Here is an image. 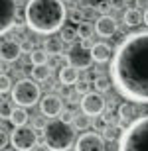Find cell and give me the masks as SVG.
<instances>
[{"mask_svg":"<svg viewBox=\"0 0 148 151\" xmlns=\"http://www.w3.org/2000/svg\"><path fill=\"white\" fill-rule=\"evenodd\" d=\"M113 86L122 98L148 104V32L128 34L111 61Z\"/></svg>","mask_w":148,"mask_h":151,"instance_id":"6da1fadb","label":"cell"},{"mask_svg":"<svg viewBox=\"0 0 148 151\" xmlns=\"http://www.w3.org/2000/svg\"><path fill=\"white\" fill-rule=\"evenodd\" d=\"M24 16L32 32L51 35L65 26L67 10L63 0H28Z\"/></svg>","mask_w":148,"mask_h":151,"instance_id":"7a4b0ae2","label":"cell"},{"mask_svg":"<svg viewBox=\"0 0 148 151\" xmlns=\"http://www.w3.org/2000/svg\"><path fill=\"white\" fill-rule=\"evenodd\" d=\"M75 128L65 120H50L44 126V143L51 151H69L75 145Z\"/></svg>","mask_w":148,"mask_h":151,"instance_id":"3957f363","label":"cell"},{"mask_svg":"<svg viewBox=\"0 0 148 151\" xmlns=\"http://www.w3.org/2000/svg\"><path fill=\"white\" fill-rule=\"evenodd\" d=\"M117 151H148V114L134 118L122 129Z\"/></svg>","mask_w":148,"mask_h":151,"instance_id":"277c9868","label":"cell"},{"mask_svg":"<svg viewBox=\"0 0 148 151\" xmlns=\"http://www.w3.org/2000/svg\"><path fill=\"white\" fill-rule=\"evenodd\" d=\"M42 100V90H40V84H36L34 78H22L14 84L12 88V102L16 106H34Z\"/></svg>","mask_w":148,"mask_h":151,"instance_id":"5b68a950","label":"cell"},{"mask_svg":"<svg viewBox=\"0 0 148 151\" xmlns=\"http://www.w3.org/2000/svg\"><path fill=\"white\" fill-rule=\"evenodd\" d=\"M38 143V135L30 126H18L10 132V145L16 151H32Z\"/></svg>","mask_w":148,"mask_h":151,"instance_id":"8992f818","label":"cell"},{"mask_svg":"<svg viewBox=\"0 0 148 151\" xmlns=\"http://www.w3.org/2000/svg\"><path fill=\"white\" fill-rule=\"evenodd\" d=\"M18 22V0H0V32L8 34Z\"/></svg>","mask_w":148,"mask_h":151,"instance_id":"52a82bcc","label":"cell"},{"mask_svg":"<svg viewBox=\"0 0 148 151\" xmlns=\"http://www.w3.org/2000/svg\"><path fill=\"white\" fill-rule=\"evenodd\" d=\"M75 151H107L105 137L97 132H85L75 141Z\"/></svg>","mask_w":148,"mask_h":151,"instance_id":"ba28073f","label":"cell"},{"mask_svg":"<svg viewBox=\"0 0 148 151\" xmlns=\"http://www.w3.org/2000/svg\"><path fill=\"white\" fill-rule=\"evenodd\" d=\"M107 110V102L103 92H89L83 96L81 100V112H85L87 116H101Z\"/></svg>","mask_w":148,"mask_h":151,"instance_id":"9c48e42d","label":"cell"},{"mask_svg":"<svg viewBox=\"0 0 148 151\" xmlns=\"http://www.w3.org/2000/svg\"><path fill=\"white\" fill-rule=\"evenodd\" d=\"M69 63L77 69H89L95 63L93 59V53H91V47H87L85 43H79V45H73L71 51H69Z\"/></svg>","mask_w":148,"mask_h":151,"instance_id":"30bf717a","label":"cell"},{"mask_svg":"<svg viewBox=\"0 0 148 151\" xmlns=\"http://www.w3.org/2000/svg\"><path fill=\"white\" fill-rule=\"evenodd\" d=\"M40 110L44 116L53 120V118L63 114V100L57 94H46V96H42V100H40Z\"/></svg>","mask_w":148,"mask_h":151,"instance_id":"8fae6325","label":"cell"},{"mask_svg":"<svg viewBox=\"0 0 148 151\" xmlns=\"http://www.w3.org/2000/svg\"><path fill=\"white\" fill-rule=\"evenodd\" d=\"M95 34L101 35V37H113L117 34V20L111 14L99 16L97 22H95Z\"/></svg>","mask_w":148,"mask_h":151,"instance_id":"7c38bea8","label":"cell"},{"mask_svg":"<svg viewBox=\"0 0 148 151\" xmlns=\"http://www.w3.org/2000/svg\"><path fill=\"white\" fill-rule=\"evenodd\" d=\"M22 43H18L14 39H4L2 41V49H0V55H2V61L4 63H14L20 59L22 55Z\"/></svg>","mask_w":148,"mask_h":151,"instance_id":"4fadbf2b","label":"cell"},{"mask_svg":"<svg viewBox=\"0 0 148 151\" xmlns=\"http://www.w3.org/2000/svg\"><path fill=\"white\" fill-rule=\"evenodd\" d=\"M91 53H93V59H95L97 63H107L109 59L114 55V53H113V47H111L109 43H103V41L91 45Z\"/></svg>","mask_w":148,"mask_h":151,"instance_id":"5bb4252c","label":"cell"},{"mask_svg":"<svg viewBox=\"0 0 148 151\" xmlns=\"http://www.w3.org/2000/svg\"><path fill=\"white\" fill-rule=\"evenodd\" d=\"M79 81V69L73 67V65H67V67L59 69V83L63 86H71V84H77Z\"/></svg>","mask_w":148,"mask_h":151,"instance_id":"9a60e30c","label":"cell"},{"mask_svg":"<svg viewBox=\"0 0 148 151\" xmlns=\"http://www.w3.org/2000/svg\"><path fill=\"white\" fill-rule=\"evenodd\" d=\"M122 22H125V26H128V28L140 26V24L144 22V16H142V12H140V8H126V10L122 12Z\"/></svg>","mask_w":148,"mask_h":151,"instance_id":"2e32d148","label":"cell"},{"mask_svg":"<svg viewBox=\"0 0 148 151\" xmlns=\"http://www.w3.org/2000/svg\"><path fill=\"white\" fill-rule=\"evenodd\" d=\"M134 112H136V110H134V104H132V102H125V104H120V106H119V118H120L119 126L122 129L134 120Z\"/></svg>","mask_w":148,"mask_h":151,"instance_id":"e0dca14e","label":"cell"},{"mask_svg":"<svg viewBox=\"0 0 148 151\" xmlns=\"http://www.w3.org/2000/svg\"><path fill=\"white\" fill-rule=\"evenodd\" d=\"M28 120H30V116H28V112H26V108L24 106H16L14 110H12V116H10L8 122H10L14 128H18V126H26Z\"/></svg>","mask_w":148,"mask_h":151,"instance_id":"ac0fdd59","label":"cell"},{"mask_svg":"<svg viewBox=\"0 0 148 151\" xmlns=\"http://www.w3.org/2000/svg\"><path fill=\"white\" fill-rule=\"evenodd\" d=\"M63 45H65V41H63L61 37H50L46 43H44V49H46L50 55H61Z\"/></svg>","mask_w":148,"mask_h":151,"instance_id":"d6986e66","label":"cell"},{"mask_svg":"<svg viewBox=\"0 0 148 151\" xmlns=\"http://www.w3.org/2000/svg\"><path fill=\"white\" fill-rule=\"evenodd\" d=\"M30 75H32L34 81L44 83V81H47L51 77V67H47V65H34L32 71H30Z\"/></svg>","mask_w":148,"mask_h":151,"instance_id":"ffe728a7","label":"cell"},{"mask_svg":"<svg viewBox=\"0 0 148 151\" xmlns=\"http://www.w3.org/2000/svg\"><path fill=\"white\" fill-rule=\"evenodd\" d=\"M59 37H61L65 43H75V39L79 37V32H77V28H73V26L65 24V26L59 29Z\"/></svg>","mask_w":148,"mask_h":151,"instance_id":"44dd1931","label":"cell"},{"mask_svg":"<svg viewBox=\"0 0 148 151\" xmlns=\"http://www.w3.org/2000/svg\"><path fill=\"white\" fill-rule=\"evenodd\" d=\"M120 134H122V128L117 126V124H111V126H105L103 128V137L109 139V141H119Z\"/></svg>","mask_w":148,"mask_h":151,"instance_id":"7402d4cb","label":"cell"},{"mask_svg":"<svg viewBox=\"0 0 148 151\" xmlns=\"http://www.w3.org/2000/svg\"><path fill=\"white\" fill-rule=\"evenodd\" d=\"M47 59H50V53L46 49H34L30 53L32 65H47Z\"/></svg>","mask_w":148,"mask_h":151,"instance_id":"603a6c76","label":"cell"},{"mask_svg":"<svg viewBox=\"0 0 148 151\" xmlns=\"http://www.w3.org/2000/svg\"><path fill=\"white\" fill-rule=\"evenodd\" d=\"M77 32H79V37L85 41V39H91V35H93V32H95V26H91L89 22H83L81 24H77Z\"/></svg>","mask_w":148,"mask_h":151,"instance_id":"cb8c5ba5","label":"cell"},{"mask_svg":"<svg viewBox=\"0 0 148 151\" xmlns=\"http://www.w3.org/2000/svg\"><path fill=\"white\" fill-rule=\"evenodd\" d=\"M101 120H103V124H105V126H111V124H119L120 122V118L114 114V108L113 106L101 114Z\"/></svg>","mask_w":148,"mask_h":151,"instance_id":"d4e9b609","label":"cell"},{"mask_svg":"<svg viewBox=\"0 0 148 151\" xmlns=\"http://www.w3.org/2000/svg\"><path fill=\"white\" fill-rule=\"evenodd\" d=\"M93 84H95L97 92H107V90L111 88V84H113V78H107V77H97L95 81H93Z\"/></svg>","mask_w":148,"mask_h":151,"instance_id":"484cf974","label":"cell"},{"mask_svg":"<svg viewBox=\"0 0 148 151\" xmlns=\"http://www.w3.org/2000/svg\"><path fill=\"white\" fill-rule=\"evenodd\" d=\"M73 128L87 129V128H89V116H87L85 112L79 114V116H75V120H73Z\"/></svg>","mask_w":148,"mask_h":151,"instance_id":"4316f807","label":"cell"},{"mask_svg":"<svg viewBox=\"0 0 148 151\" xmlns=\"http://www.w3.org/2000/svg\"><path fill=\"white\" fill-rule=\"evenodd\" d=\"M67 18L71 20V22H75V24H81L83 20H85V14H83L81 8H73V10L67 12Z\"/></svg>","mask_w":148,"mask_h":151,"instance_id":"83f0119b","label":"cell"},{"mask_svg":"<svg viewBox=\"0 0 148 151\" xmlns=\"http://www.w3.org/2000/svg\"><path fill=\"white\" fill-rule=\"evenodd\" d=\"M75 92L77 94H89L91 92V81H77V84H75Z\"/></svg>","mask_w":148,"mask_h":151,"instance_id":"f1b7e54d","label":"cell"},{"mask_svg":"<svg viewBox=\"0 0 148 151\" xmlns=\"http://www.w3.org/2000/svg\"><path fill=\"white\" fill-rule=\"evenodd\" d=\"M12 78L8 77V75H2V78H0V90H2V94L4 92H12Z\"/></svg>","mask_w":148,"mask_h":151,"instance_id":"f546056e","label":"cell"},{"mask_svg":"<svg viewBox=\"0 0 148 151\" xmlns=\"http://www.w3.org/2000/svg\"><path fill=\"white\" fill-rule=\"evenodd\" d=\"M111 8H113V4H111V2H107V0H103V2H99V4L95 6V10H97L101 16L109 14V12H111Z\"/></svg>","mask_w":148,"mask_h":151,"instance_id":"4dcf8cb0","label":"cell"},{"mask_svg":"<svg viewBox=\"0 0 148 151\" xmlns=\"http://www.w3.org/2000/svg\"><path fill=\"white\" fill-rule=\"evenodd\" d=\"M12 110H14V108L8 106V102H2V120H10Z\"/></svg>","mask_w":148,"mask_h":151,"instance_id":"1f68e13d","label":"cell"},{"mask_svg":"<svg viewBox=\"0 0 148 151\" xmlns=\"http://www.w3.org/2000/svg\"><path fill=\"white\" fill-rule=\"evenodd\" d=\"M61 120H65V122H69V124H73L75 116H73V112H63L61 114Z\"/></svg>","mask_w":148,"mask_h":151,"instance_id":"d6a6232c","label":"cell"},{"mask_svg":"<svg viewBox=\"0 0 148 151\" xmlns=\"http://www.w3.org/2000/svg\"><path fill=\"white\" fill-rule=\"evenodd\" d=\"M22 49L28 51V53H32V51H34V45H32V41H24V43H22Z\"/></svg>","mask_w":148,"mask_h":151,"instance_id":"836d02e7","label":"cell"},{"mask_svg":"<svg viewBox=\"0 0 148 151\" xmlns=\"http://www.w3.org/2000/svg\"><path fill=\"white\" fill-rule=\"evenodd\" d=\"M32 151H51V149L46 145V143H44V145H42V143H36V147H34Z\"/></svg>","mask_w":148,"mask_h":151,"instance_id":"e575fe53","label":"cell"},{"mask_svg":"<svg viewBox=\"0 0 148 151\" xmlns=\"http://www.w3.org/2000/svg\"><path fill=\"white\" fill-rule=\"evenodd\" d=\"M134 6L136 8H144V6H148V0H134Z\"/></svg>","mask_w":148,"mask_h":151,"instance_id":"d590c367","label":"cell"},{"mask_svg":"<svg viewBox=\"0 0 148 151\" xmlns=\"http://www.w3.org/2000/svg\"><path fill=\"white\" fill-rule=\"evenodd\" d=\"M144 24L148 26V8H146V12H144Z\"/></svg>","mask_w":148,"mask_h":151,"instance_id":"8d00e7d4","label":"cell"},{"mask_svg":"<svg viewBox=\"0 0 148 151\" xmlns=\"http://www.w3.org/2000/svg\"><path fill=\"white\" fill-rule=\"evenodd\" d=\"M4 151H12V149H4ZM14 151H16V149H14Z\"/></svg>","mask_w":148,"mask_h":151,"instance_id":"74e56055","label":"cell"}]
</instances>
